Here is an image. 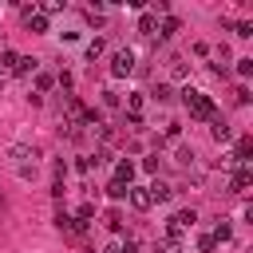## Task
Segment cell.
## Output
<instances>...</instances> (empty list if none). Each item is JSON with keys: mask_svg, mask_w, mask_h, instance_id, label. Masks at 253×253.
<instances>
[{"mask_svg": "<svg viewBox=\"0 0 253 253\" xmlns=\"http://www.w3.org/2000/svg\"><path fill=\"white\" fill-rule=\"evenodd\" d=\"M182 103L190 107V115H194V119H202V123H210V119H213V99H210L206 91L186 87V91H182Z\"/></svg>", "mask_w": 253, "mask_h": 253, "instance_id": "cell-1", "label": "cell"}, {"mask_svg": "<svg viewBox=\"0 0 253 253\" xmlns=\"http://www.w3.org/2000/svg\"><path fill=\"white\" fill-rule=\"evenodd\" d=\"M8 158H12V166L20 170V166H36V146H24V142H16V146H8Z\"/></svg>", "mask_w": 253, "mask_h": 253, "instance_id": "cell-2", "label": "cell"}, {"mask_svg": "<svg viewBox=\"0 0 253 253\" xmlns=\"http://www.w3.org/2000/svg\"><path fill=\"white\" fill-rule=\"evenodd\" d=\"M130 71H134V51H126V47L115 51V55H111V75L123 79V75H130Z\"/></svg>", "mask_w": 253, "mask_h": 253, "instance_id": "cell-3", "label": "cell"}, {"mask_svg": "<svg viewBox=\"0 0 253 253\" xmlns=\"http://www.w3.org/2000/svg\"><path fill=\"white\" fill-rule=\"evenodd\" d=\"M249 182H253V170H249V166H237V174L229 178V194H245Z\"/></svg>", "mask_w": 253, "mask_h": 253, "instance_id": "cell-4", "label": "cell"}, {"mask_svg": "<svg viewBox=\"0 0 253 253\" xmlns=\"http://www.w3.org/2000/svg\"><path fill=\"white\" fill-rule=\"evenodd\" d=\"M126 198H130V206H134V210H150V206H154V202H150V194H146L142 186H130V194H126Z\"/></svg>", "mask_w": 253, "mask_h": 253, "instance_id": "cell-5", "label": "cell"}, {"mask_svg": "<svg viewBox=\"0 0 253 253\" xmlns=\"http://www.w3.org/2000/svg\"><path fill=\"white\" fill-rule=\"evenodd\" d=\"M115 182L130 186V182H134V162H119V166H115Z\"/></svg>", "mask_w": 253, "mask_h": 253, "instance_id": "cell-6", "label": "cell"}, {"mask_svg": "<svg viewBox=\"0 0 253 253\" xmlns=\"http://www.w3.org/2000/svg\"><path fill=\"white\" fill-rule=\"evenodd\" d=\"M146 194H150V202H170L174 190H170L166 182H154V186H146Z\"/></svg>", "mask_w": 253, "mask_h": 253, "instance_id": "cell-7", "label": "cell"}, {"mask_svg": "<svg viewBox=\"0 0 253 253\" xmlns=\"http://www.w3.org/2000/svg\"><path fill=\"white\" fill-rule=\"evenodd\" d=\"M154 28H158V16H154V12H142V16H138V32H142V36H154Z\"/></svg>", "mask_w": 253, "mask_h": 253, "instance_id": "cell-8", "label": "cell"}, {"mask_svg": "<svg viewBox=\"0 0 253 253\" xmlns=\"http://www.w3.org/2000/svg\"><path fill=\"white\" fill-rule=\"evenodd\" d=\"M36 67H40V59H32V55H20V59H16V67H12V71H16V75H32V71H36Z\"/></svg>", "mask_w": 253, "mask_h": 253, "instance_id": "cell-9", "label": "cell"}, {"mask_svg": "<svg viewBox=\"0 0 253 253\" xmlns=\"http://www.w3.org/2000/svg\"><path fill=\"white\" fill-rule=\"evenodd\" d=\"M28 32H47V16L43 12H32L28 16Z\"/></svg>", "mask_w": 253, "mask_h": 253, "instance_id": "cell-10", "label": "cell"}, {"mask_svg": "<svg viewBox=\"0 0 253 253\" xmlns=\"http://www.w3.org/2000/svg\"><path fill=\"white\" fill-rule=\"evenodd\" d=\"M174 32H178V20H174V16H166V20L158 24V40H170Z\"/></svg>", "mask_w": 253, "mask_h": 253, "instance_id": "cell-11", "label": "cell"}, {"mask_svg": "<svg viewBox=\"0 0 253 253\" xmlns=\"http://www.w3.org/2000/svg\"><path fill=\"white\" fill-rule=\"evenodd\" d=\"M229 233H233V229H229V221H217L210 237H213V245H217V241H229Z\"/></svg>", "mask_w": 253, "mask_h": 253, "instance_id": "cell-12", "label": "cell"}, {"mask_svg": "<svg viewBox=\"0 0 253 253\" xmlns=\"http://www.w3.org/2000/svg\"><path fill=\"white\" fill-rule=\"evenodd\" d=\"M154 99H158V103H170V99H174V87H170V83H158V87H154Z\"/></svg>", "mask_w": 253, "mask_h": 253, "instance_id": "cell-13", "label": "cell"}, {"mask_svg": "<svg viewBox=\"0 0 253 253\" xmlns=\"http://www.w3.org/2000/svg\"><path fill=\"white\" fill-rule=\"evenodd\" d=\"M210 123H213V138H217V142H229V126H225L221 119H210Z\"/></svg>", "mask_w": 253, "mask_h": 253, "instance_id": "cell-14", "label": "cell"}, {"mask_svg": "<svg viewBox=\"0 0 253 253\" xmlns=\"http://www.w3.org/2000/svg\"><path fill=\"white\" fill-rule=\"evenodd\" d=\"M107 194L119 202V198H126V194H130V186H123V182H111V186H107Z\"/></svg>", "mask_w": 253, "mask_h": 253, "instance_id": "cell-15", "label": "cell"}, {"mask_svg": "<svg viewBox=\"0 0 253 253\" xmlns=\"http://www.w3.org/2000/svg\"><path fill=\"white\" fill-rule=\"evenodd\" d=\"M170 71H174V79H186V75H190V67H186V59H174V63H170Z\"/></svg>", "mask_w": 253, "mask_h": 253, "instance_id": "cell-16", "label": "cell"}, {"mask_svg": "<svg viewBox=\"0 0 253 253\" xmlns=\"http://www.w3.org/2000/svg\"><path fill=\"white\" fill-rule=\"evenodd\" d=\"M158 162H162L158 154H146V158H142V170H146V174H158Z\"/></svg>", "mask_w": 253, "mask_h": 253, "instance_id": "cell-17", "label": "cell"}, {"mask_svg": "<svg viewBox=\"0 0 253 253\" xmlns=\"http://www.w3.org/2000/svg\"><path fill=\"white\" fill-rule=\"evenodd\" d=\"M16 59H20L16 51H0V67H16Z\"/></svg>", "mask_w": 253, "mask_h": 253, "instance_id": "cell-18", "label": "cell"}, {"mask_svg": "<svg viewBox=\"0 0 253 253\" xmlns=\"http://www.w3.org/2000/svg\"><path fill=\"white\" fill-rule=\"evenodd\" d=\"M51 83H55V79H51V75H47V71H43V75H40V79H36V91H51Z\"/></svg>", "mask_w": 253, "mask_h": 253, "instance_id": "cell-19", "label": "cell"}, {"mask_svg": "<svg viewBox=\"0 0 253 253\" xmlns=\"http://www.w3.org/2000/svg\"><path fill=\"white\" fill-rule=\"evenodd\" d=\"M126 107H130V115L138 119V111H142V95H130V99H126Z\"/></svg>", "mask_w": 253, "mask_h": 253, "instance_id": "cell-20", "label": "cell"}, {"mask_svg": "<svg viewBox=\"0 0 253 253\" xmlns=\"http://www.w3.org/2000/svg\"><path fill=\"white\" fill-rule=\"evenodd\" d=\"M237 36H241V40H249V36H253V24H249V20H241V24H237Z\"/></svg>", "mask_w": 253, "mask_h": 253, "instance_id": "cell-21", "label": "cell"}, {"mask_svg": "<svg viewBox=\"0 0 253 253\" xmlns=\"http://www.w3.org/2000/svg\"><path fill=\"white\" fill-rule=\"evenodd\" d=\"M87 55H91V59L103 55V40H91V43H87Z\"/></svg>", "mask_w": 253, "mask_h": 253, "instance_id": "cell-22", "label": "cell"}, {"mask_svg": "<svg viewBox=\"0 0 253 253\" xmlns=\"http://www.w3.org/2000/svg\"><path fill=\"white\" fill-rule=\"evenodd\" d=\"M237 75H253V59H237Z\"/></svg>", "mask_w": 253, "mask_h": 253, "instance_id": "cell-23", "label": "cell"}, {"mask_svg": "<svg viewBox=\"0 0 253 253\" xmlns=\"http://www.w3.org/2000/svg\"><path fill=\"white\" fill-rule=\"evenodd\" d=\"M178 162H182V166H190V162H194V150H190V146H182V150H178Z\"/></svg>", "mask_w": 253, "mask_h": 253, "instance_id": "cell-24", "label": "cell"}, {"mask_svg": "<svg viewBox=\"0 0 253 253\" xmlns=\"http://www.w3.org/2000/svg\"><path fill=\"white\" fill-rule=\"evenodd\" d=\"M198 249H202V253H210V249H213V237H210V233H206V237H198Z\"/></svg>", "mask_w": 253, "mask_h": 253, "instance_id": "cell-25", "label": "cell"}, {"mask_svg": "<svg viewBox=\"0 0 253 253\" xmlns=\"http://www.w3.org/2000/svg\"><path fill=\"white\" fill-rule=\"evenodd\" d=\"M123 253H138V245H134V241H126V245H123Z\"/></svg>", "mask_w": 253, "mask_h": 253, "instance_id": "cell-26", "label": "cell"}, {"mask_svg": "<svg viewBox=\"0 0 253 253\" xmlns=\"http://www.w3.org/2000/svg\"><path fill=\"white\" fill-rule=\"evenodd\" d=\"M103 253H123V245H107V249H103Z\"/></svg>", "mask_w": 253, "mask_h": 253, "instance_id": "cell-27", "label": "cell"}, {"mask_svg": "<svg viewBox=\"0 0 253 253\" xmlns=\"http://www.w3.org/2000/svg\"><path fill=\"white\" fill-rule=\"evenodd\" d=\"M4 83H8V75H4V71H0V91H4Z\"/></svg>", "mask_w": 253, "mask_h": 253, "instance_id": "cell-28", "label": "cell"}]
</instances>
